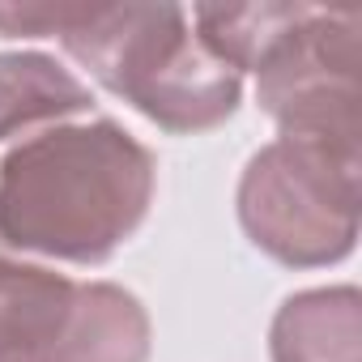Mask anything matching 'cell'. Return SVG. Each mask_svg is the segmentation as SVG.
<instances>
[{
	"mask_svg": "<svg viewBox=\"0 0 362 362\" xmlns=\"http://www.w3.org/2000/svg\"><path fill=\"white\" fill-rule=\"evenodd\" d=\"M145 192L149 162L115 128L60 132L9 158L0 230L60 256H103L141 218Z\"/></svg>",
	"mask_w": 362,
	"mask_h": 362,
	"instance_id": "cell-1",
	"label": "cell"
},
{
	"mask_svg": "<svg viewBox=\"0 0 362 362\" xmlns=\"http://www.w3.org/2000/svg\"><path fill=\"white\" fill-rule=\"evenodd\" d=\"M0 26L64 35L111 90L170 128L214 124L239 94L235 73L192 47L175 9H0Z\"/></svg>",
	"mask_w": 362,
	"mask_h": 362,
	"instance_id": "cell-2",
	"label": "cell"
},
{
	"mask_svg": "<svg viewBox=\"0 0 362 362\" xmlns=\"http://www.w3.org/2000/svg\"><path fill=\"white\" fill-rule=\"evenodd\" d=\"M86 107V90L56 73L39 56H13L0 60V132H9L18 119L52 115V111H77Z\"/></svg>",
	"mask_w": 362,
	"mask_h": 362,
	"instance_id": "cell-4",
	"label": "cell"
},
{
	"mask_svg": "<svg viewBox=\"0 0 362 362\" xmlns=\"http://www.w3.org/2000/svg\"><path fill=\"white\" fill-rule=\"evenodd\" d=\"M69 286L39 269L0 264V362H43L69 320Z\"/></svg>",
	"mask_w": 362,
	"mask_h": 362,
	"instance_id": "cell-3",
	"label": "cell"
}]
</instances>
